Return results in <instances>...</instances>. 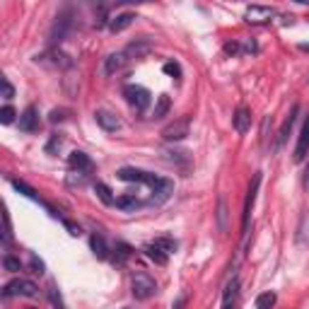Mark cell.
I'll return each instance as SVG.
<instances>
[{
  "label": "cell",
  "instance_id": "obj_42",
  "mask_svg": "<svg viewBox=\"0 0 309 309\" xmlns=\"http://www.w3.org/2000/svg\"><path fill=\"white\" fill-rule=\"evenodd\" d=\"M65 114H68L65 109H54L48 114V121H51V123H61V121H65Z\"/></svg>",
  "mask_w": 309,
  "mask_h": 309
},
{
  "label": "cell",
  "instance_id": "obj_29",
  "mask_svg": "<svg viewBox=\"0 0 309 309\" xmlns=\"http://www.w3.org/2000/svg\"><path fill=\"white\" fill-rule=\"evenodd\" d=\"M154 244L160 246V249H164L167 254H174V251H176V246H179L172 237H157V239H154Z\"/></svg>",
  "mask_w": 309,
  "mask_h": 309
},
{
  "label": "cell",
  "instance_id": "obj_48",
  "mask_svg": "<svg viewBox=\"0 0 309 309\" xmlns=\"http://www.w3.org/2000/svg\"><path fill=\"white\" fill-rule=\"evenodd\" d=\"M300 51H304V54H309V44H300Z\"/></svg>",
  "mask_w": 309,
  "mask_h": 309
},
{
  "label": "cell",
  "instance_id": "obj_36",
  "mask_svg": "<svg viewBox=\"0 0 309 309\" xmlns=\"http://www.w3.org/2000/svg\"><path fill=\"white\" fill-rule=\"evenodd\" d=\"M85 182H87V174H82V172L68 174V186H85Z\"/></svg>",
  "mask_w": 309,
  "mask_h": 309
},
{
  "label": "cell",
  "instance_id": "obj_46",
  "mask_svg": "<svg viewBox=\"0 0 309 309\" xmlns=\"http://www.w3.org/2000/svg\"><path fill=\"white\" fill-rule=\"evenodd\" d=\"M304 189L309 191V162H307V169H304Z\"/></svg>",
  "mask_w": 309,
  "mask_h": 309
},
{
  "label": "cell",
  "instance_id": "obj_26",
  "mask_svg": "<svg viewBox=\"0 0 309 309\" xmlns=\"http://www.w3.org/2000/svg\"><path fill=\"white\" fill-rule=\"evenodd\" d=\"M169 107H172V99L167 94H160V99L154 104V111H152V118H164L169 114Z\"/></svg>",
  "mask_w": 309,
  "mask_h": 309
},
{
  "label": "cell",
  "instance_id": "obj_18",
  "mask_svg": "<svg viewBox=\"0 0 309 309\" xmlns=\"http://www.w3.org/2000/svg\"><path fill=\"white\" fill-rule=\"evenodd\" d=\"M232 126H235L237 133H246L249 126H251V111L246 109V107H239L237 114L232 116Z\"/></svg>",
  "mask_w": 309,
  "mask_h": 309
},
{
  "label": "cell",
  "instance_id": "obj_3",
  "mask_svg": "<svg viewBox=\"0 0 309 309\" xmlns=\"http://www.w3.org/2000/svg\"><path fill=\"white\" fill-rule=\"evenodd\" d=\"M259 186H261V172L254 174V179H251V184H249V191H246L244 213H242V235H244V239H246V235H249V220H251V210H254Z\"/></svg>",
  "mask_w": 309,
  "mask_h": 309
},
{
  "label": "cell",
  "instance_id": "obj_22",
  "mask_svg": "<svg viewBox=\"0 0 309 309\" xmlns=\"http://www.w3.org/2000/svg\"><path fill=\"white\" fill-rule=\"evenodd\" d=\"M90 249H92V254L97 256V259H109V246H107V242H104V237L101 235H92L90 237Z\"/></svg>",
  "mask_w": 309,
  "mask_h": 309
},
{
  "label": "cell",
  "instance_id": "obj_2",
  "mask_svg": "<svg viewBox=\"0 0 309 309\" xmlns=\"http://www.w3.org/2000/svg\"><path fill=\"white\" fill-rule=\"evenodd\" d=\"M147 186H150V191H152V196H150V203H154V205L164 203V200H167L174 193V182H172V179H162V176H154V174H150Z\"/></svg>",
  "mask_w": 309,
  "mask_h": 309
},
{
  "label": "cell",
  "instance_id": "obj_15",
  "mask_svg": "<svg viewBox=\"0 0 309 309\" xmlns=\"http://www.w3.org/2000/svg\"><path fill=\"white\" fill-rule=\"evenodd\" d=\"M128 56L123 54V51H116V54H109L107 58H104V73L107 75H114L116 70H121L123 65H126Z\"/></svg>",
  "mask_w": 309,
  "mask_h": 309
},
{
  "label": "cell",
  "instance_id": "obj_7",
  "mask_svg": "<svg viewBox=\"0 0 309 309\" xmlns=\"http://www.w3.org/2000/svg\"><path fill=\"white\" fill-rule=\"evenodd\" d=\"M275 17V10L268 8V5H249L244 10V19L249 24H266Z\"/></svg>",
  "mask_w": 309,
  "mask_h": 309
},
{
  "label": "cell",
  "instance_id": "obj_24",
  "mask_svg": "<svg viewBox=\"0 0 309 309\" xmlns=\"http://www.w3.org/2000/svg\"><path fill=\"white\" fill-rule=\"evenodd\" d=\"M94 193L99 196V200L104 203V205H116V198L111 196V189L107 186V184L101 182H94Z\"/></svg>",
  "mask_w": 309,
  "mask_h": 309
},
{
  "label": "cell",
  "instance_id": "obj_13",
  "mask_svg": "<svg viewBox=\"0 0 309 309\" xmlns=\"http://www.w3.org/2000/svg\"><path fill=\"white\" fill-rule=\"evenodd\" d=\"M307 154H309V116H307V121H304V126H302L300 140H297V147H295L292 160H295V162H302V160H307Z\"/></svg>",
  "mask_w": 309,
  "mask_h": 309
},
{
  "label": "cell",
  "instance_id": "obj_6",
  "mask_svg": "<svg viewBox=\"0 0 309 309\" xmlns=\"http://www.w3.org/2000/svg\"><path fill=\"white\" fill-rule=\"evenodd\" d=\"M73 12L70 10H61L58 15H56V22L54 27H51V44H61L65 39V34H68V29H70V24H73Z\"/></svg>",
  "mask_w": 309,
  "mask_h": 309
},
{
  "label": "cell",
  "instance_id": "obj_30",
  "mask_svg": "<svg viewBox=\"0 0 309 309\" xmlns=\"http://www.w3.org/2000/svg\"><path fill=\"white\" fill-rule=\"evenodd\" d=\"M3 266H5V271H10V273H19V271H22V261L15 259V256H10V254L3 256Z\"/></svg>",
  "mask_w": 309,
  "mask_h": 309
},
{
  "label": "cell",
  "instance_id": "obj_49",
  "mask_svg": "<svg viewBox=\"0 0 309 309\" xmlns=\"http://www.w3.org/2000/svg\"><path fill=\"white\" fill-rule=\"evenodd\" d=\"M27 309H34V307H27Z\"/></svg>",
  "mask_w": 309,
  "mask_h": 309
},
{
  "label": "cell",
  "instance_id": "obj_37",
  "mask_svg": "<svg viewBox=\"0 0 309 309\" xmlns=\"http://www.w3.org/2000/svg\"><path fill=\"white\" fill-rule=\"evenodd\" d=\"M61 143H63V138L58 136V133H54V136H51V140L46 143V152L56 154V152H58V147H61Z\"/></svg>",
  "mask_w": 309,
  "mask_h": 309
},
{
  "label": "cell",
  "instance_id": "obj_12",
  "mask_svg": "<svg viewBox=\"0 0 309 309\" xmlns=\"http://www.w3.org/2000/svg\"><path fill=\"white\" fill-rule=\"evenodd\" d=\"M94 121L99 123L107 133H116L118 128H121V121H118V116L116 114H111V111H107V109H99L97 114H94Z\"/></svg>",
  "mask_w": 309,
  "mask_h": 309
},
{
  "label": "cell",
  "instance_id": "obj_43",
  "mask_svg": "<svg viewBox=\"0 0 309 309\" xmlns=\"http://www.w3.org/2000/svg\"><path fill=\"white\" fill-rule=\"evenodd\" d=\"M169 162H189V152H164Z\"/></svg>",
  "mask_w": 309,
  "mask_h": 309
},
{
  "label": "cell",
  "instance_id": "obj_44",
  "mask_svg": "<svg viewBox=\"0 0 309 309\" xmlns=\"http://www.w3.org/2000/svg\"><path fill=\"white\" fill-rule=\"evenodd\" d=\"M63 225H65V229H68V232H70L73 237H80V235H82L80 225H75L73 220H63Z\"/></svg>",
  "mask_w": 309,
  "mask_h": 309
},
{
  "label": "cell",
  "instance_id": "obj_20",
  "mask_svg": "<svg viewBox=\"0 0 309 309\" xmlns=\"http://www.w3.org/2000/svg\"><path fill=\"white\" fill-rule=\"evenodd\" d=\"M237 295H239V278H232L222 292V309H235Z\"/></svg>",
  "mask_w": 309,
  "mask_h": 309
},
{
  "label": "cell",
  "instance_id": "obj_28",
  "mask_svg": "<svg viewBox=\"0 0 309 309\" xmlns=\"http://www.w3.org/2000/svg\"><path fill=\"white\" fill-rule=\"evenodd\" d=\"M218 227L220 232H227V200H225V196H220L218 200Z\"/></svg>",
  "mask_w": 309,
  "mask_h": 309
},
{
  "label": "cell",
  "instance_id": "obj_34",
  "mask_svg": "<svg viewBox=\"0 0 309 309\" xmlns=\"http://www.w3.org/2000/svg\"><path fill=\"white\" fill-rule=\"evenodd\" d=\"M29 268H32V273H37V275H41V273L46 271L44 261H41L37 254H29Z\"/></svg>",
  "mask_w": 309,
  "mask_h": 309
},
{
  "label": "cell",
  "instance_id": "obj_27",
  "mask_svg": "<svg viewBox=\"0 0 309 309\" xmlns=\"http://www.w3.org/2000/svg\"><path fill=\"white\" fill-rule=\"evenodd\" d=\"M275 302H278V297H275V292L273 290L261 292V295L256 297V309H273L275 307Z\"/></svg>",
  "mask_w": 309,
  "mask_h": 309
},
{
  "label": "cell",
  "instance_id": "obj_25",
  "mask_svg": "<svg viewBox=\"0 0 309 309\" xmlns=\"http://www.w3.org/2000/svg\"><path fill=\"white\" fill-rule=\"evenodd\" d=\"M41 58H51V65H61V68H68V65H73V61H70V56H65L63 51H58V48H54V51H48V54L41 56Z\"/></svg>",
  "mask_w": 309,
  "mask_h": 309
},
{
  "label": "cell",
  "instance_id": "obj_31",
  "mask_svg": "<svg viewBox=\"0 0 309 309\" xmlns=\"http://www.w3.org/2000/svg\"><path fill=\"white\" fill-rule=\"evenodd\" d=\"M48 300H51V304H54L56 309H65L63 297H61V292H58V288H56L54 282L48 285Z\"/></svg>",
  "mask_w": 309,
  "mask_h": 309
},
{
  "label": "cell",
  "instance_id": "obj_32",
  "mask_svg": "<svg viewBox=\"0 0 309 309\" xmlns=\"http://www.w3.org/2000/svg\"><path fill=\"white\" fill-rule=\"evenodd\" d=\"M131 254H133V249H131L126 242H116V264H123Z\"/></svg>",
  "mask_w": 309,
  "mask_h": 309
},
{
  "label": "cell",
  "instance_id": "obj_33",
  "mask_svg": "<svg viewBox=\"0 0 309 309\" xmlns=\"http://www.w3.org/2000/svg\"><path fill=\"white\" fill-rule=\"evenodd\" d=\"M297 242L300 244H307L309 242V213L302 218V225H300V235H297Z\"/></svg>",
  "mask_w": 309,
  "mask_h": 309
},
{
  "label": "cell",
  "instance_id": "obj_10",
  "mask_svg": "<svg viewBox=\"0 0 309 309\" xmlns=\"http://www.w3.org/2000/svg\"><path fill=\"white\" fill-rule=\"evenodd\" d=\"M19 131L22 133H37L39 131V111L37 107L29 104L27 109L19 114Z\"/></svg>",
  "mask_w": 309,
  "mask_h": 309
},
{
  "label": "cell",
  "instance_id": "obj_41",
  "mask_svg": "<svg viewBox=\"0 0 309 309\" xmlns=\"http://www.w3.org/2000/svg\"><path fill=\"white\" fill-rule=\"evenodd\" d=\"M225 54L227 56L242 54V44H239V41H227V44H225Z\"/></svg>",
  "mask_w": 309,
  "mask_h": 309
},
{
  "label": "cell",
  "instance_id": "obj_17",
  "mask_svg": "<svg viewBox=\"0 0 309 309\" xmlns=\"http://www.w3.org/2000/svg\"><path fill=\"white\" fill-rule=\"evenodd\" d=\"M297 111H300V107L295 104V107H292V109H290V114H288V118L282 121L280 131H278V147H280V145H285V143H288V136H290L292 126H295V118H297Z\"/></svg>",
  "mask_w": 309,
  "mask_h": 309
},
{
  "label": "cell",
  "instance_id": "obj_38",
  "mask_svg": "<svg viewBox=\"0 0 309 309\" xmlns=\"http://www.w3.org/2000/svg\"><path fill=\"white\" fill-rule=\"evenodd\" d=\"M15 116H17V111L12 109V107H3L0 109V123H12Z\"/></svg>",
  "mask_w": 309,
  "mask_h": 309
},
{
  "label": "cell",
  "instance_id": "obj_35",
  "mask_svg": "<svg viewBox=\"0 0 309 309\" xmlns=\"http://www.w3.org/2000/svg\"><path fill=\"white\" fill-rule=\"evenodd\" d=\"M12 239V227H10V215L3 213V244H10Z\"/></svg>",
  "mask_w": 309,
  "mask_h": 309
},
{
  "label": "cell",
  "instance_id": "obj_4",
  "mask_svg": "<svg viewBox=\"0 0 309 309\" xmlns=\"http://www.w3.org/2000/svg\"><path fill=\"white\" fill-rule=\"evenodd\" d=\"M123 97L136 111H145L150 107V101H152V94L145 87H140V85H126L123 87Z\"/></svg>",
  "mask_w": 309,
  "mask_h": 309
},
{
  "label": "cell",
  "instance_id": "obj_5",
  "mask_svg": "<svg viewBox=\"0 0 309 309\" xmlns=\"http://www.w3.org/2000/svg\"><path fill=\"white\" fill-rule=\"evenodd\" d=\"M15 295H19V297H37L39 295L37 282L27 280V278H15V280H10L8 285H5V290H3V297L8 300V297H15Z\"/></svg>",
  "mask_w": 309,
  "mask_h": 309
},
{
  "label": "cell",
  "instance_id": "obj_39",
  "mask_svg": "<svg viewBox=\"0 0 309 309\" xmlns=\"http://www.w3.org/2000/svg\"><path fill=\"white\" fill-rule=\"evenodd\" d=\"M0 85H3V99H12V97H15V87H12V82L8 80V78H3V80H0Z\"/></svg>",
  "mask_w": 309,
  "mask_h": 309
},
{
  "label": "cell",
  "instance_id": "obj_9",
  "mask_svg": "<svg viewBox=\"0 0 309 309\" xmlns=\"http://www.w3.org/2000/svg\"><path fill=\"white\" fill-rule=\"evenodd\" d=\"M68 164H70V169H73V172H82V174L94 172V162H92V157H90V154H85L82 150H73V152L68 154Z\"/></svg>",
  "mask_w": 309,
  "mask_h": 309
},
{
  "label": "cell",
  "instance_id": "obj_21",
  "mask_svg": "<svg viewBox=\"0 0 309 309\" xmlns=\"http://www.w3.org/2000/svg\"><path fill=\"white\" fill-rule=\"evenodd\" d=\"M143 251H145V256L150 259V261H154L157 266H167V261H169V254L164 251V249H160V246L154 244H145L143 246Z\"/></svg>",
  "mask_w": 309,
  "mask_h": 309
},
{
  "label": "cell",
  "instance_id": "obj_14",
  "mask_svg": "<svg viewBox=\"0 0 309 309\" xmlns=\"http://www.w3.org/2000/svg\"><path fill=\"white\" fill-rule=\"evenodd\" d=\"M116 176L121 182H136V184H147L150 179V172H143V169H136V167H121L116 172Z\"/></svg>",
  "mask_w": 309,
  "mask_h": 309
},
{
  "label": "cell",
  "instance_id": "obj_16",
  "mask_svg": "<svg viewBox=\"0 0 309 309\" xmlns=\"http://www.w3.org/2000/svg\"><path fill=\"white\" fill-rule=\"evenodd\" d=\"M10 184H12V189H15V191H17V193H22V196H27V198H32V200H39V203H44V200L39 198V193L34 191V189H32L29 184L19 182V179H10ZM44 205H46V203H44ZM46 208L51 210V215H54V218H56V215H58V213H56V210L51 208V205H46Z\"/></svg>",
  "mask_w": 309,
  "mask_h": 309
},
{
  "label": "cell",
  "instance_id": "obj_45",
  "mask_svg": "<svg viewBox=\"0 0 309 309\" xmlns=\"http://www.w3.org/2000/svg\"><path fill=\"white\" fill-rule=\"evenodd\" d=\"M242 51H244V54H259V44H256L254 39H246L244 46H242Z\"/></svg>",
  "mask_w": 309,
  "mask_h": 309
},
{
  "label": "cell",
  "instance_id": "obj_23",
  "mask_svg": "<svg viewBox=\"0 0 309 309\" xmlns=\"http://www.w3.org/2000/svg\"><path fill=\"white\" fill-rule=\"evenodd\" d=\"M116 208H118V210H126V213H131V210L140 208V200H138L136 193H123L121 198H116Z\"/></svg>",
  "mask_w": 309,
  "mask_h": 309
},
{
  "label": "cell",
  "instance_id": "obj_11",
  "mask_svg": "<svg viewBox=\"0 0 309 309\" xmlns=\"http://www.w3.org/2000/svg\"><path fill=\"white\" fill-rule=\"evenodd\" d=\"M150 51H152V41L147 37L136 39V41H131V44L123 48V54H126L128 58H143V56H147Z\"/></svg>",
  "mask_w": 309,
  "mask_h": 309
},
{
  "label": "cell",
  "instance_id": "obj_1",
  "mask_svg": "<svg viewBox=\"0 0 309 309\" xmlns=\"http://www.w3.org/2000/svg\"><path fill=\"white\" fill-rule=\"evenodd\" d=\"M131 292H133L136 300H150L154 292H157V282L145 271H138L131 275Z\"/></svg>",
  "mask_w": 309,
  "mask_h": 309
},
{
  "label": "cell",
  "instance_id": "obj_40",
  "mask_svg": "<svg viewBox=\"0 0 309 309\" xmlns=\"http://www.w3.org/2000/svg\"><path fill=\"white\" fill-rule=\"evenodd\" d=\"M162 70L167 75H172V78H182V68H179V63H174V61H167Z\"/></svg>",
  "mask_w": 309,
  "mask_h": 309
},
{
  "label": "cell",
  "instance_id": "obj_47",
  "mask_svg": "<svg viewBox=\"0 0 309 309\" xmlns=\"http://www.w3.org/2000/svg\"><path fill=\"white\" fill-rule=\"evenodd\" d=\"M184 304H186V297H179V300H176V304H174V309H182Z\"/></svg>",
  "mask_w": 309,
  "mask_h": 309
},
{
  "label": "cell",
  "instance_id": "obj_8",
  "mask_svg": "<svg viewBox=\"0 0 309 309\" xmlns=\"http://www.w3.org/2000/svg\"><path fill=\"white\" fill-rule=\"evenodd\" d=\"M189 116L179 118V121H174V123H169V126L162 128V138L167 140V143H176V140H184V138L189 136Z\"/></svg>",
  "mask_w": 309,
  "mask_h": 309
},
{
  "label": "cell",
  "instance_id": "obj_19",
  "mask_svg": "<svg viewBox=\"0 0 309 309\" xmlns=\"http://www.w3.org/2000/svg\"><path fill=\"white\" fill-rule=\"evenodd\" d=\"M133 19H136L133 12H121V15H116V17H109V29L114 32V34H118V32H123V29L131 27Z\"/></svg>",
  "mask_w": 309,
  "mask_h": 309
}]
</instances>
